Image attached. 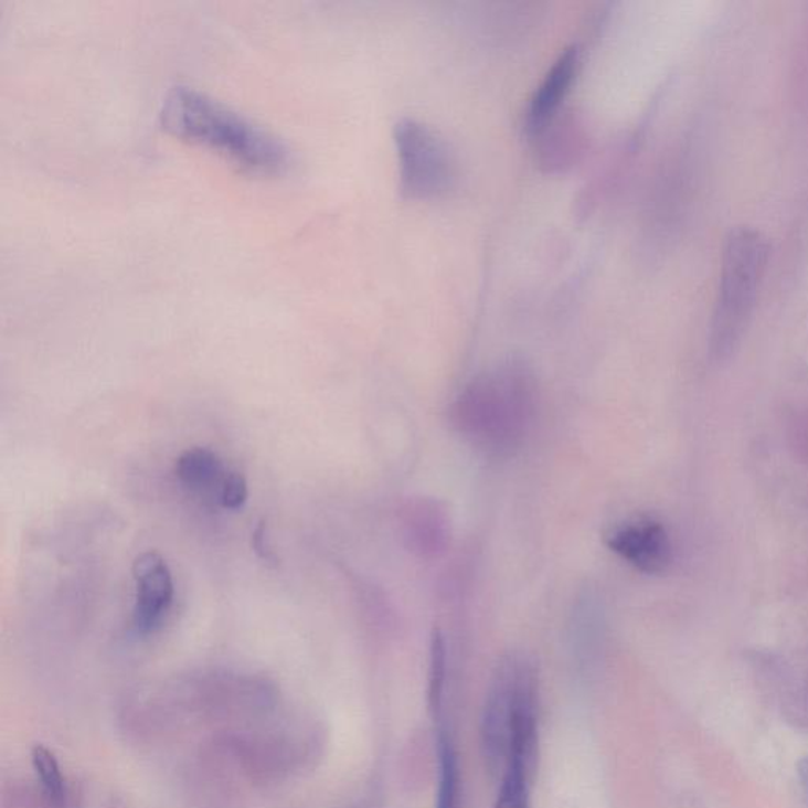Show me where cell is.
Segmentation results:
<instances>
[{
    "label": "cell",
    "mask_w": 808,
    "mask_h": 808,
    "mask_svg": "<svg viewBox=\"0 0 808 808\" xmlns=\"http://www.w3.org/2000/svg\"><path fill=\"white\" fill-rule=\"evenodd\" d=\"M136 604L134 629L136 634H152L163 623L174 600V582L167 561L156 553L146 551L134 562Z\"/></svg>",
    "instance_id": "obj_7"
},
{
    "label": "cell",
    "mask_w": 808,
    "mask_h": 808,
    "mask_svg": "<svg viewBox=\"0 0 808 808\" xmlns=\"http://www.w3.org/2000/svg\"><path fill=\"white\" fill-rule=\"evenodd\" d=\"M447 651L446 641L439 629L433 630L429 645L428 670V708L432 714L439 717L443 711L444 693H446Z\"/></svg>",
    "instance_id": "obj_13"
},
{
    "label": "cell",
    "mask_w": 808,
    "mask_h": 808,
    "mask_svg": "<svg viewBox=\"0 0 808 808\" xmlns=\"http://www.w3.org/2000/svg\"><path fill=\"white\" fill-rule=\"evenodd\" d=\"M535 678V665L524 653H507L496 665L480 719V748L491 775L504 770L518 701Z\"/></svg>",
    "instance_id": "obj_4"
},
{
    "label": "cell",
    "mask_w": 808,
    "mask_h": 808,
    "mask_svg": "<svg viewBox=\"0 0 808 808\" xmlns=\"http://www.w3.org/2000/svg\"><path fill=\"white\" fill-rule=\"evenodd\" d=\"M160 123L168 134L211 147L258 174L280 176L291 168V150L281 139L190 87L168 92Z\"/></svg>",
    "instance_id": "obj_2"
},
{
    "label": "cell",
    "mask_w": 808,
    "mask_h": 808,
    "mask_svg": "<svg viewBox=\"0 0 808 808\" xmlns=\"http://www.w3.org/2000/svg\"><path fill=\"white\" fill-rule=\"evenodd\" d=\"M443 513L433 502H417L406 510L407 539L421 553H435L444 540Z\"/></svg>",
    "instance_id": "obj_10"
},
{
    "label": "cell",
    "mask_w": 808,
    "mask_h": 808,
    "mask_svg": "<svg viewBox=\"0 0 808 808\" xmlns=\"http://www.w3.org/2000/svg\"><path fill=\"white\" fill-rule=\"evenodd\" d=\"M227 474L230 472L226 471L219 455L204 447H191V449L182 451L176 461V476L180 483L198 493L212 491V493H216V499H219Z\"/></svg>",
    "instance_id": "obj_9"
},
{
    "label": "cell",
    "mask_w": 808,
    "mask_h": 808,
    "mask_svg": "<svg viewBox=\"0 0 808 808\" xmlns=\"http://www.w3.org/2000/svg\"><path fill=\"white\" fill-rule=\"evenodd\" d=\"M248 499V485L245 477L238 472L227 474L222 491H220L219 502L223 509L238 510L244 507Z\"/></svg>",
    "instance_id": "obj_15"
},
{
    "label": "cell",
    "mask_w": 808,
    "mask_h": 808,
    "mask_svg": "<svg viewBox=\"0 0 808 808\" xmlns=\"http://www.w3.org/2000/svg\"><path fill=\"white\" fill-rule=\"evenodd\" d=\"M580 64H582V50L578 45L562 51L529 105L527 117L529 134H542L549 127L571 92L573 81L578 75Z\"/></svg>",
    "instance_id": "obj_8"
},
{
    "label": "cell",
    "mask_w": 808,
    "mask_h": 808,
    "mask_svg": "<svg viewBox=\"0 0 808 808\" xmlns=\"http://www.w3.org/2000/svg\"><path fill=\"white\" fill-rule=\"evenodd\" d=\"M613 553L648 575H659L670 567L673 549L662 524L648 518L623 521L605 534Z\"/></svg>",
    "instance_id": "obj_6"
},
{
    "label": "cell",
    "mask_w": 808,
    "mask_h": 808,
    "mask_svg": "<svg viewBox=\"0 0 808 808\" xmlns=\"http://www.w3.org/2000/svg\"><path fill=\"white\" fill-rule=\"evenodd\" d=\"M535 769L509 762L502 770L501 788L493 808H531V786Z\"/></svg>",
    "instance_id": "obj_12"
},
{
    "label": "cell",
    "mask_w": 808,
    "mask_h": 808,
    "mask_svg": "<svg viewBox=\"0 0 808 808\" xmlns=\"http://www.w3.org/2000/svg\"><path fill=\"white\" fill-rule=\"evenodd\" d=\"M32 763H34L35 773L42 782L50 802L57 808L64 807L65 785L56 756L43 745H36L32 751Z\"/></svg>",
    "instance_id": "obj_14"
},
{
    "label": "cell",
    "mask_w": 808,
    "mask_h": 808,
    "mask_svg": "<svg viewBox=\"0 0 808 808\" xmlns=\"http://www.w3.org/2000/svg\"><path fill=\"white\" fill-rule=\"evenodd\" d=\"M439 784L436 808H460V767L454 742L446 729L439 730Z\"/></svg>",
    "instance_id": "obj_11"
},
{
    "label": "cell",
    "mask_w": 808,
    "mask_h": 808,
    "mask_svg": "<svg viewBox=\"0 0 808 808\" xmlns=\"http://www.w3.org/2000/svg\"><path fill=\"white\" fill-rule=\"evenodd\" d=\"M538 404L532 371L509 360L466 385L451 404L455 429L490 457H509L527 439Z\"/></svg>",
    "instance_id": "obj_1"
},
{
    "label": "cell",
    "mask_w": 808,
    "mask_h": 808,
    "mask_svg": "<svg viewBox=\"0 0 808 808\" xmlns=\"http://www.w3.org/2000/svg\"><path fill=\"white\" fill-rule=\"evenodd\" d=\"M400 163V189L410 200H429L450 189L455 179V160L449 145L438 131L403 119L393 131Z\"/></svg>",
    "instance_id": "obj_5"
},
{
    "label": "cell",
    "mask_w": 808,
    "mask_h": 808,
    "mask_svg": "<svg viewBox=\"0 0 808 808\" xmlns=\"http://www.w3.org/2000/svg\"><path fill=\"white\" fill-rule=\"evenodd\" d=\"M767 256L769 245L758 231L740 227L726 238L711 330V351L717 359L729 358L740 343L766 270Z\"/></svg>",
    "instance_id": "obj_3"
}]
</instances>
